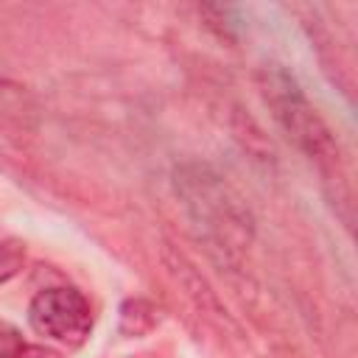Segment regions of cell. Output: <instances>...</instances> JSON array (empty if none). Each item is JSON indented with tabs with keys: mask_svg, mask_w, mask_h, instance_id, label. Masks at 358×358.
Segmentation results:
<instances>
[{
	"mask_svg": "<svg viewBox=\"0 0 358 358\" xmlns=\"http://www.w3.org/2000/svg\"><path fill=\"white\" fill-rule=\"evenodd\" d=\"M28 322L39 336L78 347L92 330V308L87 296L73 285L42 288L28 305Z\"/></svg>",
	"mask_w": 358,
	"mask_h": 358,
	"instance_id": "cell-3",
	"label": "cell"
},
{
	"mask_svg": "<svg viewBox=\"0 0 358 358\" xmlns=\"http://www.w3.org/2000/svg\"><path fill=\"white\" fill-rule=\"evenodd\" d=\"M0 120L14 126H34L36 120V101L28 87L0 78Z\"/></svg>",
	"mask_w": 358,
	"mask_h": 358,
	"instance_id": "cell-5",
	"label": "cell"
},
{
	"mask_svg": "<svg viewBox=\"0 0 358 358\" xmlns=\"http://www.w3.org/2000/svg\"><path fill=\"white\" fill-rule=\"evenodd\" d=\"M162 263H165L168 274L173 277V282L182 288V294L190 299V305H193L215 330H221V333L229 336L232 341H241V344L246 341L241 324L227 313V308L221 305V299H218V294L213 291V285L199 274V268H196L182 252H176L171 243H165V246H162Z\"/></svg>",
	"mask_w": 358,
	"mask_h": 358,
	"instance_id": "cell-4",
	"label": "cell"
},
{
	"mask_svg": "<svg viewBox=\"0 0 358 358\" xmlns=\"http://www.w3.org/2000/svg\"><path fill=\"white\" fill-rule=\"evenodd\" d=\"M22 336L14 324H8L6 319H0V358H14L22 350Z\"/></svg>",
	"mask_w": 358,
	"mask_h": 358,
	"instance_id": "cell-8",
	"label": "cell"
},
{
	"mask_svg": "<svg viewBox=\"0 0 358 358\" xmlns=\"http://www.w3.org/2000/svg\"><path fill=\"white\" fill-rule=\"evenodd\" d=\"M14 358H62V352H56L50 347H42V344H22V350Z\"/></svg>",
	"mask_w": 358,
	"mask_h": 358,
	"instance_id": "cell-9",
	"label": "cell"
},
{
	"mask_svg": "<svg viewBox=\"0 0 358 358\" xmlns=\"http://www.w3.org/2000/svg\"><path fill=\"white\" fill-rule=\"evenodd\" d=\"M126 358H165V355L154 350V352H140V355H126Z\"/></svg>",
	"mask_w": 358,
	"mask_h": 358,
	"instance_id": "cell-10",
	"label": "cell"
},
{
	"mask_svg": "<svg viewBox=\"0 0 358 358\" xmlns=\"http://www.w3.org/2000/svg\"><path fill=\"white\" fill-rule=\"evenodd\" d=\"M22 263H25V243L20 238L0 241V285L17 277L22 271Z\"/></svg>",
	"mask_w": 358,
	"mask_h": 358,
	"instance_id": "cell-7",
	"label": "cell"
},
{
	"mask_svg": "<svg viewBox=\"0 0 358 358\" xmlns=\"http://www.w3.org/2000/svg\"><path fill=\"white\" fill-rule=\"evenodd\" d=\"M257 87L274 120L288 134V140L324 173H338L341 148L336 143V134L316 112V106L305 98L296 78L282 64H266L257 73Z\"/></svg>",
	"mask_w": 358,
	"mask_h": 358,
	"instance_id": "cell-2",
	"label": "cell"
},
{
	"mask_svg": "<svg viewBox=\"0 0 358 358\" xmlns=\"http://www.w3.org/2000/svg\"><path fill=\"white\" fill-rule=\"evenodd\" d=\"M173 193L193 229L213 252L241 257L255 238V218L246 199L210 165L185 162L173 171Z\"/></svg>",
	"mask_w": 358,
	"mask_h": 358,
	"instance_id": "cell-1",
	"label": "cell"
},
{
	"mask_svg": "<svg viewBox=\"0 0 358 358\" xmlns=\"http://www.w3.org/2000/svg\"><path fill=\"white\" fill-rule=\"evenodd\" d=\"M159 324V310L151 299L145 296H129L120 305V316H117V330L129 338H143L148 336L154 327Z\"/></svg>",
	"mask_w": 358,
	"mask_h": 358,
	"instance_id": "cell-6",
	"label": "cell"
}]
</instances>
